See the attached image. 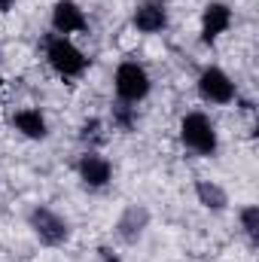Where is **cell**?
<instances>
[{"label": "cell", "instance_id": "cell-5", "mask_svg": "<svg viewBox=\"0 0 259 262\" xmlns=\"http://www.w3.org/2000/svg\"><path fill=\"white\" fill-rule=\"evenodd\" d=\"M195 89H198V98L204 104H213V107H226V104H232L238 98V89H235L232 76L217 64H207L198 73Z\"/></svg>", "mask_w": 259, "mask_h": 262}, {"label": "cell", "instance_id": "cell-6", "mask_svg": "<svg viewBox=\"0 0 259 262\" xmlns=\"http://www.w3.org/2000/svg\"><path fill=\"white\" fill-rule=\"evenodd\" d=\"M76 177L82 180L85 189L98 192V189L110 186V180H113V165H110V159L101 156L98 149H85V152L76 159Z\"/></svg>", "mask_w": 259, "mask_h": 262}, {"label": "cell", "instance_id": "cell-15", "mask_svg": "<svg viewBox=\"0 0 259 262\" xmlns=\"http://www.w3.org/2000/svg\"><path fill=\"white\" fill-rule=\"evenodd\" d=\"M79 140H82V143H89V149H95V146L104 140V119H98V116L85 119V122H82V128H79Z\"/></svg>", "mask_w": 259, "mask_h": 262}, {"label": "cell", "instance_id": "cell-1", "mask_svg": "<svg viewBox=\"0 0 259 262\" xmlns=\"http://www.w3.org/2000/svg\"><path fill=\"white\" fill-rule=\"evenodd\" d=\"M43 58H46V64L52 67L61 79H76V76H82L89 64H92V58L70 40L64 34H46L43 37Z\"/></svg>", "mask_w": 259, "mask_h": 262}, {"label": "cell", "instance_id": "cell-16", "mask_svg": "<svg viewBox=\"0 0 259 262\" xmlns=\"http://www.w3.org/2000/svg\"><path fill=\"white\" fill-rule=\"evenodd\" d=\"M98 256H101V262H119L110 250H107V247H101V250H98Z\"/></svg>", "mask_w": 259, "mask_h": 262}, {"label": "cell", "instance_id": "cell-10", "mask_svg": "<svg viewBox=\"0 0 259 262\" xmlns=\"http://www.w3.org/2000/svg\"><path fill=\"white\" fill-rule=\"evenodd\" d=\"M9 122H12V128L18 131L21 137H28V140H46L49 137V122H46L43 110H37V107L15 110Z\"/></svg>", "mask_w": 259, "mask_h": 262}, {"label": "cell", "instance_id": "cell-12", "mask_svg": "<svg viewBox=\"0 0 259 262\" xmlns=\"http://www.w3.org/2000/svg\"><path fill=\"white\" fill-rule=\"evenodd\" d=\"M195 198H198L201 207H207L213 213H223L229 207V192L220 183H213V180H198L195 183Z\"/></svg>", "mask_w": 259, "mask_h": 262}, {"label": "cell", "instance_id": "cell-2", "mask_svg": "<svg viewBox=\"0 0 259 262\" xmlns=\"http://www.w3.org/2000/svg\"><path fill=\"white\" fill-rule=\"evenodd\" d=\"M180 143L183 149H189L201 159H213L220 152V131L207 113L192 110L180 119Z\"/></svg>", "mask_w": 259, "mask_h": 262}, {"label": "cell", "instance_id": "cell-7", "mask_svg": "<svg viewBox=\"0 0 259 262\" xmlns=\"http://www.w3.org/2000/svg\"><path fill=\"white\" fill-rule=\"evenodd\" d=\"M235 15H232V6L220 3V0H210L204 9H201V43H217L229 28H232Z\"/></svg>", "mask_w": 259, "mask_h": 262}, {"label": "cell", "instance_id": "cell-4", "mask_svg": "<svg viewBox=\"0 0 259 262\" xmlns=\"http://www.w3.org/2000/svg\"><path fill=\"white\" fill-rule=\"evenodd\" d=\"M113 92H116V101L137 107L140 101L149 98L153 76H149L146 67L137 64V61H122V64L116 67V73H113Z\"/></svg>", "mask_w": 259, "mask_h": 262}, {"label": "cell", "instance_id": "cell-3", "mask_svg": "<svg viewBox=\"0 0 259 262\" xmlns=\"http://www.w3.org/2000/svg\"><path fill=\"white\" fill-rule=\"evenodd\" d=\"M28 226L34 232V238L43 244V247H64L73 235V226L70 220L61 216L58 210L46 207V204H37L31 213H28Z\"/></svg>", "mask_w": 259, "mask_h": 262}, {"label": "cell", "instance_id": "cell-11", "mask_svg": "<svg viewBox=\"0 0 259 262\" xmlns=\"http://www.w3.org/2000/svg\"><path fill=\"white\" fill-rule=\"evenodd\" d=\"M146 226H149V210L143 204H128L122 210V216L116 220V235L125 244H134V241H140V235L146 232Z\"/></svg>", "mask_w": 259, "mask_h": 262}, {"label": "cell", "instance_id": "cell-9", "mask_svg": "<svg viewBox=\"0 0 259 262\" xmlns=\"http://www.w3.org/2000/svg\"><path fill=\"white\" fill-rule=\"evenodd\" d=\"M131 25L140 34H162L168 28V3L165 0H140L131 15Z\"/></svg>", "mask_w": 259, "mask_h": 262}, {"label": "cell", "instance_id": "cell-18", "mask_svg": "<svg viewBox=\"0 0 259 262\" xmlns=\"http://www.w3.org/2000/svg\"><path fill=\"white\" fill-rule=\"evenodd\" d=\"M0 89H3V73H0Z\"/></svg>", "mask_w": 259, "mask_h": 262}, {"label": "cell", "instance_id": "cell-17", "mask_svg": "<svg viewBox=\"0 0 259 262\" xmlns=\"http://www.w3.org/2000/svg\"><path fill=\"white\" fill-rule=\"evenodd\" d=\"M12 3H15V0H0V12H9V9H12Z\"/></svg>", "mask_w": 259, "mask_h": 262}, {"label": "cell", "instance_id": "cell-13", "mask_svg": "<svg viewBox=\"0 0 259 262\" xmlns=\"http://www.w3.org/2000/svg\"><path fill=\"white\" fill-rule=\"evenodd\" d=\"M110 122H113V128L116 131L131 134V131L137 128V107H134V104H122V101H116L113 110H110Z\"/></svg>", "mask_w": 259, "mask_h": 262}, {"label": "cell", "instance_id": "cell-8", "mask_svg": "<svg viewBox=\"0 0 259 262\" xmlns=\"http://www.w3.org/2000/svg\"><path fill=\"white\" fill-rule=\"evenodd\" d=\"M52 31L64 34V37L89 31V18H85L82 6L76 0H55V6H52Z\"/></svg>", "mask_w": 259, "mask_h": 262}, {"label": "cell", "instance_id": "cell-14", "mask_svg": "<svg viewBox=\"0 0 259 262\" xmlns=\"http://www.w3.org/2000/svg\"><path fill=\"white\" fill-rule=\"evenodd\" d=\"M238 220H241V229H244V235L250 238V244H256V238H259V207L256 204L241 207V210H238Z\"/></svg>", "mask_w": 259, "mask_h": 262}]
</instances>
